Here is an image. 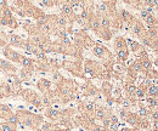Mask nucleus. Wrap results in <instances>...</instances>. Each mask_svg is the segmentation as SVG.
<instances>
[{"label": "nucleus", "instance_id": "f257e3e1", "mask_svg": "<svg viewBox=\"0 0 158 131\" xmlns=\"http://www.w3.org/2000/svg\"><path fill=\"white\" fill-rule=\"evenodd\" d=\"M4 54H5V56L7 57V58H10V59H12V61H15V62H20L21 55L17 54V52H15L14 50L5 49V50H4Z\"/></svg>", "mask_w": 158, "mask_h": 131}, {"label": "nucleus", "instance_id": "f03ea898", "mask_svg": "<svg viewBox=\"0 0 158 131\" xmlns=\"http://www.w3.org/2000/svg\"><path fill=\"white\" fill-rule=\"evenodd\" d=\"M0 68H1V71H6V72H15L16 71L15 67L5 59H0Z\"/></svg>", "mask_w": 158, "mask_h": 131}, {"label": "nucleus", "instance_id": "7ed1b4c3", "mask_svg": "<svg viewBox=\"0 0 158 131\" xmlns=\"http://www.w3.org/2000/svg\"><path fill=\"white\" fill-rule=\"evenodd\" d=\"M12 114L11 109L5 106V104H0V118H4V119H7L10 115Z\"/></svg>", "mask_w": 158, "mask_h": 131}, {"label": "nucleus", "instance_id": "20e7f679", "mask_svg": "<svg viewBox=\"0 0 158 131\" xmlns=\"http://www.w3.org/2000/svg\"><path fill=\"white\" fill-rule=\"evenodd\" d=\"M125 121H127L128 124L133 125V126H136L140 120H139V118H138V115H136V114H128V117H127Z\"/></svg>", "mask_w": 158, "mask_h": 131}, {"label": "nucleus", "instance_id": "39448f33", "mask_svg": "<svg viewBox=\"0 0 158 131\" xmlns=\"http://www.w3.org/2000/svg\"><path fill=\"white\" fill-rule=\"evenodd\" d=\"M10 44H11V45H15V46H19V47H22V45H23V40L21 39L20 35H11Z\"/></svg>", "mask_w": 158, "mask_h": 131}, {"label": "nucleus", "instance_id": "423d86ee", "mask_svg": "<svg viewBox=\"0 0 158 131\" xmlns=\"http://www.w3.org/2000/svg\"><path fill=\"white\" fill-rule=\"evenodd\" d=\"M157 85H150L147 88V91H146V95L148 97H157Z\"/></svg>", "mask_w": 158, "mask_h": 131}, {"label": "nucleus", "instance_id": "0eeeda50", "mask_svg": "<svg viewBox=\"0 0 158 131\" xmlns=\"http://www.w3.org/2000/svg\"><path fill=\"white\" fill-rule=\"evenodd\" d=\"M56 26L60 27V28H66V26H67V18L64 17V16H57L56 17Z\"/></svg>", "mask_w": 158, "mask_h": 131}, {"label": "nucleus", "instance_id": "6e6552de", "mask_svg": "<svg viewBox=\"0 0 158 131\" xmlns=\"http://www.w3.org/2000/svg\"><path fill=\"white\" fill-rule=\"evenodd\" d=\"M61 11H62V12L64 14V16H67V17H68V16H72V7H71L68 4H66V2L61 5Z\"/></svg>", "mask_w": 158, "mask_h": 131}, {"label": "nucleus", "instance_id": "1a4fd4ad", "mask_svg": "<svg viewBox=\"0 0 158 131\" xmlns=\"http://www.w3.org/2000/svg\"><path fill=\"white\" fill-rule=\"evenodd\" d=\"M20 62L22 63V66L24 68H32L33 67V61L29 59V58H27V57H21Z\"/></svg>", "mask_w": 158, "mask_h": 131}, {"label": "nucleus", "instance_id": "9d476101", "mask_svg": "<svg viewBox=\"0 0 158 131\" xmlns=\"http://www.w3.org/2000/svg\"><path fill=\"white\" fill-rule=\"evenodd\" d=\"M125 47H127L125 46V40L122 37H118L116 39V49H117V51L122 50V49H125Z\"/></svg>", "mask_w": 158, "mask_h": 131}, {"label": "nucleus", "instance_id": "9b49d317", "mask_svg": "<svg viewBox=\"0 0 158 131\" xmlns=\"http://www.w3.org/2000/svg\"><path fill=\"white\" fill-rule=\"evenodd\" d=\"M50 85H51V84H50V81H49L48 79H41L39 81V84H38V88L44 91V90H48V89L50 88Z\"/></svg>", "mask_w": 158, "mask_h": 131}, {"label": "nucleus", "instance_id": "f8f14e48", "mask_svg": "<svg viewBox=\"0 0 158 131\" xmlns=\"http://www.w3.org/2000/svg\"><path fill=\"white\" fill-rule=\"evenodd\" d=\"M117 52H118V59L120 62H124L128 58V50H127V47L122 49V50H118Z\"/></svg>", "mask_w": 158, "mask_h": 131}, {"label": "nucleus", "instance_id": "ddd939ff", "mask_svg": "<svg viewBox=\"0 0 158 131\" xmlns=\"http://www.w3.org/2000/svg\"><path fill=\"white\" fill-rule=\"evenodd\" d=\"M19 121H20V120H19V117H17L16 114H11V115L6 119V123L10 124V125H17Z\"/></svg>", "mask_w": 158, "mask_h": 131}, {"label": "nucleus", "instance_id": "4468645a", "mask_svg": "<svg viewBox=\"0 0 158 131\" xmlns=\"http://www.w3.org/2000/svg\"><path fill=\"white\" fill-rule=\"evenodd\" d=\"M93 52H94V54H95L98 57H103V56H105L106 50H105L102 46H95V47L93 49Z\"/></svg>", "mask_w": 158, "mask_h": 131}, {"label": "nucleus", "instance_id": "2eb2a0df", "mask_svg": "<svg viewBox=\"0 0 158 131\" xmlns=\"http://www.w3.org/2000/svg\"><path fill=\"white\" fill-rule=\"evenodd\" d=\"M141 67H142V69H145V71H151V69H152V63H151L150 59L145 58V59L141 62Z\"/></svg>", "mask_w": 158, "mask_h": 131}, {"label": "nucleus", "instance_id": "dca6fc26", "mask_svg": "<svg viewBox=\"0 0 158 131\" xmlns=\"http://www.w3.org/2000/svg\"><path fill=\"white\" fill-rule=\"evenodd\" d=\"M135 96H136V98L138 100H143L145 98V96H146V91H145V89H142V88H139L135 90Z\"/></svg>", "mask_w": 158, "mask_h": 131}, {"label": "nucleus", "instance_id": "f3484780", "mask_svg": "<svg viewBox=\"0 0 158 131\" xmlns=\"http://www.w3.org/2000/svg\"><path fill=\"white\" fill-rule=\"evenodd\" d=\"M105 112H106V111H105L102 107L98 108V109H96V112H95V118H96V119H101V120H102L103 118H106V113H105Z\"/></svg>", "mask_w": 158, "mask_h": 131}, {"label": "nucleus", "instance_id": "a211bd4d", "mask_svg": "<svg viewBox=\"0 0 158 131\" xmlns=\"http://www.w3.org/2000/svg\"><path fill=\"white\" fill-rule=\"evenodd\" d=\"M146 23L150 26V27H156V23H157V19H156V16H152V15H148V17L145 19Z\"/></svg>", "mask_w": 158, "mask_h": 131}, {"label": "nucleus", "instance_id": "6ab92c4d", "mask_svg": "<svg viewBox=\"0 0 158 131\" xmlns=\"http://www.w3.org/2000/svg\"><path fill=\"white\" fill-rule=\"evenodd\" d=\"M22 47L27 51V52H33V49H34V45L28 40V41H26V43H23V45H22Z\"/></svg>", "mask_w": 158, "mask_h": 131}, {"label": "nucleus", "instance_id": "aec40b11", "mask_svg": "<svg viewBox=\"0 0 158 131\" xmlns=\"http://www.w3.org/2000/svg\"><path fill=\"white\" fill-rule=\"evenodd\" d=\"M0 131H15V129L12 128V125H10L7 123H2V124H0Z\"/></svg>", "mask_w": 158, "mask_h": 131}, {"label": "nucleus", "instance_id": "412c9836", "mask_svg": "<svg viewBox=\"0 0 158 131\" xmlns=\"http://www.w3.org/2000/svg\"><path fill=\"white\" fill-rule=\"evenodd\" d=\"M147 103L150 104V107L152 108H157V97H148L147 98Z\"/></svg>", "mask_w": 158, "mask_h": 131}, {"label": "nucleus", "instance_id": "4be33fe9", "mask_svg": "<svg viewBox=\"0 0 158 131\" xmlns=\"http://www.w3.org/2000/svg\"><path fill=\"white\" fill-rule=\"evenodd\" d=\"M128 43L130 44V47H131V50H133L134 52H138L139 50L141 49V45H139L138 43H135V41H131V40H128Z\"/></svg>", "mask_w": 158, "mask_h": 131}, {"label": "nucleus", "instance_id": "5701e85b", "mask_svg": "<svg viewBox=\"0 0 158 131\" xmlns=\"http://www.w3.org/2000/svg\"><path fill=\"white\" fill-rule=\"evenodd\" d=\"M131 71L135 72V73H140L142 71V67H141V62H135L133 66H131Z\"/></svg>", "mask_w": 158, "mask_h": 131}, {"label": "nucleus", "instance_id": "b1692460", "mask_svg": "<svg viewBox=\"0 0 158 131\" xmlns=\"http://www.w3.org/2000/svg\"><path fill=\"white\" fill-rule=\"evenodd\" d=\"M90 24H91V28H93L94 31H96V32H98V31H99L100 28H101V27H100V23H99V18L93 19Z\"/></svg>", "mask_w": 158, "mask_h": 131}, {"label": "nucleus", "instance_id": "393cba45", "mask_svg": "<svg viewBox=\"0 0 158 131\" xmlns=\"http://www.w3.org/2000/svg\"><path fill=\"white\" fill-rule=\"evenodd\" d=\"M6 26H9L11 28H16L17 27V22L14 19V17H10V18H7V24Z\"/></svg>", "mask_w": 158, "mask_h": 131}, {"label": "nucleus", "instance_id": "a878e982", "mask_svg": "<svg viewBox=\"0 0 158 131\" xmlns=\"http://www.w3.org/2000/svg\"><path fill=\"white\" fill-rule=\"evenodd\" d=\"M122 16H123V21H131V18H133L131 15L128 11H125V10L122 11Z\"/></svg>", "mask_w": 158, "mask_h": 131}, {"label": "nucleus", "instance_id": "bb28decb", "mask_svg": "<svg viewBox=\"0 0 158 131\" xmlns=\"http://www.w3.org/2000/svg\"><path fill=\"white\" fill-rule=\"evenodd\" d=\"M135 90H136V86H135L134 84H127V91H128L129 94H134Z\"/></svg>", "mask_w": 158, "mask_h": 131}, {"label": "nucleus", "instance_id": "cd10ccee", "mask_svg": "<svg viewBox=\"0 0 158 131\" xmlns=\"http://www.w3.org/2000/svg\"><path fill=\"white\" fill-rule=\"evenodd\" d=\"M85 107H86V111H88V112H94V109H95V103H94V102H88Z\"/></svg>", "mask_w": 158, "mask_h": 131}, {"label": "nucleus", "instance_id": "c85d7f7f", "mask_svg": "<svg viewBox=\"0 0 158 131\" xmlns=\"http://www.w3.org/2000/svg\"><path fill=\"white\" fill-rule=\"evenodd\" d=\"M40 103H43L44 106H50V104H51V101H50L49 97H43V98L40 100Z\"/></svg>", "mask_w": 158, "mask_h": 131}, {"label": "nucleus", "instance_id": "c756f323", "mask_svg": "<svg viewBox=\"0 0 158 131\" xmlns=\"http://www.w3.org/2000/svg\"><path fill=\"white\" fill-rule=\"evenodd\" d=\"M52 79H54L55 81H61L63 78H62V75L60 74V73L56 72V73H54V74H52Z\"/></svg>", "mask_w": 158, "mask_h": 131}, {"label": "nucleus", "instance_id": "7c9ffc66", "mask_svg": "<svg viewBox=\"0 0 158 131\" xmlns=\"http://www.w3.org/2000/svg\"><path fill=\"white\" fill-rule=\"evenodd\" d=\"M43 5L46 6V7H51L52 6V0H41Z\"/></svg>", "mask_w": 158, "mask_h": 131}, {"label": "nucleus", "instance_id": "2f4dec72", "mask_svg": "<svg viewBox=\"0 0 158 131\" xmlns=\"http://www.w3.org/2000/svg\"><path fill=\"white\" fill-rule=\"evenodd\" d=\"M107 9H108V7H107V4H102V5H100L99 6L100 11H101V12H105V14L107 12Z\"/></svg>", "mask_w": 158, "mask_h": 131}, {"label": "nucleus", "instance_id": "473e14b6", "mask_svg": "<svg viewBox=\"0 0 158 131\" xmlns=\"http://www.w3.org/2000/svg\"><path fill=\"white\" fill-rule=\"evenodd\" d=\"M119 117H120V119H124V120H125V119H127V117H128L127 111H124V109H123V111H120V112H119Z\"/></svg>", "mask_w": 158, "mask_h": 131}, {"label": "nucleus", "instance_id": "72a5a7b5", "mask_svg": "<svg viewBox=\"0 0 158 131\" xmlns=\"http://www.w3.org/2000/svg\"><path fill=\"white\" fill-rule=\"evenodd\" d=\"M140 15H141V18L146 19L147 17H148V15H150V14H148L146 10H141V14H140Z\"/></svg>", "mask_w": 158, "mask_h": 131}, {"label": "nucleus", "instance_id": "f704fd0d", "mask_svg": "<svg viewBox=\"0 0 158 131\" xmlns=\"http://www.w3.org/2000/svg\"><path fill=\"white\" fill-rule=\"evenodd\" d=\"M122 104H123V107H129L130 106V101L128 100V98H123V101H122Z\"/></svg>", "mask_w": 158, "mask_h": 131}, {"label": "nucleus", "instance_id": "c9c22d12", "mask_svg": "<svg viewBox=\"0 0 158 131\" xmlns=\"http://www.w3.org/2000/svg\"><path fill=\"white\" fill-rule=\"evenodd\" d=\"M139 114L142 115V117H146V115L148 114V112H147L146 108H140V109H139Z\"/></svg>", "mask_w": 158, "mask_h": 131}, {"label": "nucleus", "instance_id": "e433bc0d", "mask_svg": "<svg viewBox=\"0 0 158 131\" xmlns=\"http://www.w3.org/2000/svg\"><path fill=\"white\" fill-rule=\"evenodd\" d=\"M112 96H113L114 98H118L119 96H120V90H119V89H116V90L112 92Z\"/></svg>", "mask_w": 158, "mask_h": 131}, {"label": "nucleus", "instance_id": "4c0bfd02", "mask_svg": "<svg viewBox=\"0 0 158 131\" xmlns=\"http://www.w3.org/2000/svg\"><path fill=\"white\" fill-rule=\"evenodd\" d=\"M7 5H6V0H0V9H6Z\"/></svg>", "mask_w": 158, "mask_h": 131}, {"label": "nucleus", "instance_id": "58836bf2", "mask_svg": "<svg viewBox=\"0 0 158 131\" xmlns=\"http://www.w3.org/2000/svg\"><path fill=\"white\" fill-rule=\"evenodd\" d=\"M93 131H105V128H102V126H98V125H94Z\"/></svg>", "mask_w": 158, "mask_h": 131}, {"label": "nucleus", "instance_id": "ea45409f", "mask_svg": "<svg viewBox=\"0 0 158 131\" xmlns=\"http://www.w3.org/2000/svg\"><path fill=\"white\" fill-rule=\"evenodd\" d=\"M2 97H5V96H4V91H2V86L0 85V100H1Z\"/></svg>", "mask_w": 158, "mask_h": 131}, {"label": "nucleus", "instance_id": "a19ab883", "mask_svg": "<svg viewBox=\"0 0 158 131\" xmlns=\"http://www.w3.org/2000/svg\"><path fill=\"white\" fill-rule=\"evenodd\" d=\"M133 1H134V2H136V4H139V2H141L142 0H133Z\"/></svg>", "mask_w": 158, "mask_h": 131}, {"label": "nucleus", "instance_id": "79ce46f5", "mask_svg": "<svg viewBox=\"0 0 158 131\" xmlns=\"http://www.w3.org/2000/svg\"><path fill=\"white\" fill-rule=\"evenodd\" d=\"M120 131H130V129H127V128H124V129H122Z\"/></svg>", "mask_w": 158, "mask_h": 131}, {"label": "nucleus", "instance_id": "37998d69", "mask_svg": "<svg viewBox=\"0 0 158 131\" xmlns=\"http://www.w3.org/2000/svg\"><path fill=\"white\" fill-rule=\"evenodd\" d=\"M130 131H139V130H130Z\"/></svg>", "mask_w": 158, "mask_h": 131}, {"label": "nucleus", "instance_id": "c03bdc74", "mask_svg": "<svg viewBox=\"0 0 158 131\" xmlns=\"http://www.w3.org/2000/svg\"><path fill=\"white\" fill-rule=\"evenodd\" d=\"M66 131H69V130H66Z\"/></svg>", "mask_w": 158, "mask_h": 131}, {"label": "nucleus", "instance_id": "a18cd8bd", "mask_svg": "<svg viewBox=\"0 0 158 131\" xmlns=\"http://www.w3.org/2000/svg\"><path fill=\"white\" fill-rule=\"evenodd\" d=\"M108 131H111V130H108Z\"/></svg>", "mask_w": 158, "mask_h": 131}]
</instances>
